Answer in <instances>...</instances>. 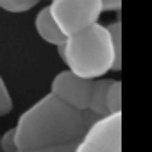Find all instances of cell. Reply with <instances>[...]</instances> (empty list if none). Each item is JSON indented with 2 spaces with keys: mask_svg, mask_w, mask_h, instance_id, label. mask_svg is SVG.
Here are the masks:
<instances>
[{
  "mask_svg": "<svg viewBox=\"0 0 152 152\" xmlns=\"http://www.w3.org/2000/svg\"><path fill=\"white\" fill-rule=\"evenodd\" d=\"M95 120L90 109L81 111L48 93L20 115L15 127L16 147L32 150L79 141Z\"/></svg>",
  "mask_w": 152,
  "mask_h": 152,
  "instance_id": "obj_1",
  "label": "cell"
},
{
  "mask_svg": "<svg viewBox=\"0 0 152 152\" xmlns=\"http://www.w3.org/2000/svg\"><path fill=\"white\" fill-rule=\"evenodd\" d=\"M57 52L70 72L84 79H99L115 66V47L106 25L93 23L68 36Z\"/></svg>",
  "mask_w": 152,
  "mask_h": 152,
  "instance_id": "obj_2",
  "label": "cell"
},
{
  "mask_svg": "<svg viewBox=\"0 0 152 152\" xmlns=\"http://www.w3.org/2000/svg\"><path fill=\"white\" fill-rule=\"evenodd\" d=\"M48 9L59 29L72 36L97 23L104 4L102 0H52Z\"/></svg>",
  "mask_w": 152,
  "mask_h": 152,
  "instance_id": "obj_3",
  "label": "cell"
},
{
  "mask_svg": "<svg viewBox=\"0 0 152 152\" xmlns=\"http://www.w3.org/2000/svg\"><path fill=\"white\" fill-rule=\"evenodd\" d=\"M75 152H122V113L97 118L79 140Z\"/></svg>",
  "mask_w": 152,
  "mask_h": 152,
  "instance_id": "obj_4",
  "label": "cell"
},
{
  "mask_svg": "<svg viewBox=\"0 0 152 152\" xmlns=\"http://www.w3.org/2000/svg\"><path fill=\"white\" fill-rule=\"evenodd\" d=\"M93 86H95V79H84L70 70H64L54 77L50 84V93L81 111H88Z\"/></svg>",
  "mask_w": 152,
  "mask_h": 152,
  "instance_id": "obj_5",
  "label": "cell"
},
{
  "mask_svg": "<svg viewBox=\"0 0 152 152\" xmlns=\"http://www.w3.org/2000/svg\"><path fill=\"white\" fill-rule=\"evenodd\" d=\"M34 27H36L38 34L41 36V39L47 41V43H50V45L59 47V45H64L66 39H68V36L59 29V25H57L56 20L52 18L48 7H43V9L36 15V18H34Z\"/></svg>",
  "mask_w": 152,
  "mask_h": 152,
  "instance_id": "obj_6",
  "label": "cell"
},
{
  "mask_svg": "<svg viewBox=\"0 0 152 152\" xmlns=\"http://www.w3.org/2000/svg\"><path fill=\"white\" fill-rule=\"evenodd\" d=\"M111 83L113 81H106V79L95 81L93 93H91V100H90V111L97 118L109 116V109H107V90H109Z\"/></svg>",
  "mask_w": 152,
  "mask_h": 152,
  "instance_id": "obj_7",
  "label": "cell"
},
{
  "mask_svg": "<svg viewBox=\"0 0 152 152\" xmlns=\"http://www.w3.org/2000/svg\"><path fill=\"white\" fill-rule=\"evenodd\" d=\"M107 31L111 34V41L115 47V66H113V70L120 72L122 70V25L118 22H115V23L107 25Z\"/></svg>",
  "mask_w": 152,
  "mask_h": 152,
  "instance_id": "obj_8",
  "label": "cell"
},
{
  "mask_svg": "<svg viewBox=\"0 0 152 152\" xmlns=\"http://www.w3.org/2000/svg\"><path fill=\"white\" fill-rule=\"evenodd\" d=\"M107 109L109 115L122 113V83L113 81L107 90Z\"/></svg>",
  "mask_w": 152,
  "mask_h": 152,
  "instance_id": "obj_9",
  "label": "cell"
},
{
  "mask_svg": "<svg viewBox=\"0 0 152 152\" xmlns=\"http://www.w3.org/2000/svg\"><path fill=\"white\" fill-rule=\"evenodd\" d=\"M38 4V0H0V7L7 13H25Z\"/></svg>",
  "mask_w": 152,
  "mask_h": 152,
  "instance_id": "obj_10",
  "label": "cell"
},
{
  "mask_svg": "<svg viewBox=\"0 0 152 152\" xmlns=\"http://www.w3.org/2000/svg\"><path fill=\"white\" fill-rule=\"evenodd\" d=\"M13 111V99L9 95V90L0 75V116H6Z\"/></svg>",
  "mask_w": 152,
  "mask_h": 152,
  "instance_id": "obj_11",
  "label": "cell"
},
{
  "mask_svg": "<svg viewBox=\"0 0 152 152\" xmlns=\"http://www.w3.org/2000/svg\"><path fill=\"white\" fill-rule=\"evenodd\" d=\"M0 152H18L16 140H15V129H9L4 134H0Z\"/></svg>",
  "mask_w": 152,
  "mask_h": 152,
  "instance_id": "obj_12",
  "label": "cell"
},
{
  "mask_svg": "<svg viewBox=\"0 0 152 152\" xmlns=\"http://www.w3.org/2000/svg\"><path fill=\"white\" fill-rule=\"evenodd\" d=\"M79 141H72L64 145H56V147H43V148H32V150H18V152H75Z\"/></svg>",
  "mask_w": 152,
  "mask_h": 152,
  "instance_id": "obj_13",
  "label": "cell"
},
{
  "mask_svg": "<svg viewBox=\"0 0 152 152\" xmlns=\"http://www.w3.org/2000/svg\"><path fill=\"white\" fill-rule=\"evenodd\" d=\"M104 11H120L122 7V0H102Z\"/></svg>",
  "mask_w": 152,
  "mask_h": 152,
  "instance_id": "obj_14",
  "label": "cell"
}]
</instances>
